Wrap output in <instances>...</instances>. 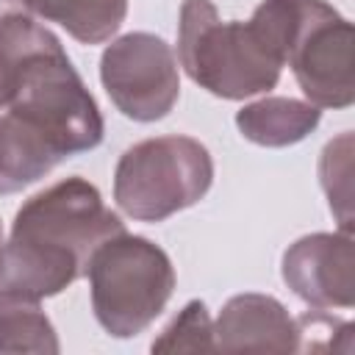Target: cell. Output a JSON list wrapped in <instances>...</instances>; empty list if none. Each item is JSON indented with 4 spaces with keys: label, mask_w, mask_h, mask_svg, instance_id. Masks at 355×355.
I'll return each mask as SVG.
<instances>
[{
    "label": "cell",
    "mask_w": 355,
    "mask_h": 355,
    "mask_svg": "<svg viewBox=\"0 0 355 355\" xmlns=\"http://www.w3.org/2000/svg\"><path fill=\"white\" fill-rule=\"evenodd\" d=\"M122 219L83 178H64L22 202L3 247L0 291L55 297L86 275L94 250L122 233Z\"/></svg>",
    "instance_id": "cell-1"
},
{
    "label": "cell",
    "mask_w": 355,
    "mask_h": 355,
    "mask_svg": "<svg viewBox=\"0 0 355 355\" xmlns=\"http://www.w3.org/2000/svg\"><path fill=\"white\" fill-rule=\"evenodd\" d=\"M178 58L194 83L222 100L269 92L283 72V61L266 47L252 22L219 19L211 0H183Z\"/></svg>",
    "instance_id": "cell-2"
},
{
    "label": "cell",
    "mask_w": 355,
    "mask_h": 355,
    "mask_svg": "<svg viewBox=\"0 0 355 355\" xmlns=\"http://www.w3.org/2000/svg\"><path fill=\"white\" fill-rule=\"evenodd\" d=\"M92 311L105 333L130 338L147 330L175 291L169 255L144 236L116 233L89 261Z\"/></svg>",
    "instance_id": "cell-3"
},
{
    "label": "cell",
    "mask_w": 355,
    "mask_h": 355,
    "mask_svg": "<svg viewBox=\"0 0 355 355\" xmlns=\"http://www.w3.org/2000/svg\"><path fill=\"white\" fill-rule=\"evenodd\" d=\"M214 183V158L191 136H155L128 147L114 172L116 205L139 222H164L166 216L197 205Z\"/></svg>",
    "instance_id": "cell-4"
},
{
    "label": "cell",
    "mask_w": 355,
    "mask_h": 355,
    "mask_svg": "<svg viewBox=\"0 0 355 355\" xmlns=\"http://www.w3.org/2000/svg\"><path fill=\"white\" fill-rule=\"evenodd\" d=\"M302 94L316 108H347L355 100V31L324 0H302L300 22L288 47Z\"/></svg>",
    "instance_id": "cell-5"
},
{
    "label": "cell",
    "mask_w": 355,
    "mask_h": 355,
    "mask_svg": "<svg viewBox=\"0 0 355 355\" xmlns=\"http://www.w3.org/2000/svg\"><path fill=\"white\" fill-rule=\"evenodd\" d=\"M100 80L111 103L136 122L164 119L180 97V72L172 47L147 31L114 39L100 58Z\"/></svg>",
    "instance_id": "cell-6"
},
{
    "label": "cell",
    "mask_w": 355,
    "mask_h": 355,
    "mask_svg": "<svg viewBox=\"0 0 355 355\" xmlns=\"http://www.w3.org/2000/svg\"><path fill=\"white\" fill-rule=\"evenodd\" d=\"M286 286L311 308L355 305V244L352 233H311L283 255Z\"/></svg>",
    "instance_id": "cell-7"
},
{
    "label": "cell",
    "mask_w": 355,
    "mask_h": 355,
    "mask_svg": "<svg viewBox=\"0 0 355 355\" xmlns=\"http://www.w3.org/2000/svg\"><path fill=\"white\" fill-rule=\"evenodd\" d=\"M216 352H297V324L269 294H236L214 322Z\"/></svg>",
    "instance_id": "cell-8"
},
{
    "label": "cell",
    "mask_w": 355,
    "mask_h": 355,
    "mask_svg": "<svg viewBox=\"0 0 355 355\" xmlns=\"http://www.w3.org/2000/svg\"><path fill=\"white\" fill-rule=\"evenodd\" d=\"M67 155L33 122L14 111L0 114V194L22 191Z\"/></svg>",
    "instance_id": "cell-9"
},
{
    "label": "cell",
    "mask_w": 355,
    "mask_h": 355,
    "mask_svg": "<svg viewBox=\"0 0 355 355\" xmlns=\"http://www.w3.org/2000/svg\"><path fill=\"white\" fill-rule=\"evenodd\" d=\"M322 108L294 97H263L236 114L241 136L261 147H288L316 130Z\"/></svg>",
    "instance_id": "cell-10"
},
{
    "label": "cell",
    "mask_w": 355,
    "mask_h": 355,
    "mask_svg": "<svg viewBox=\"0 0 355 355\" xmlns=\"http://www.w3.org/2000/svg\"><path fill=\"white\" fill-rule=\"evenodd\" d=\"M64 50L58 36L50 33L28 14L0 17V111L11 103L22 75L44 55Z\"/></svg>",
    "instance_id": "cell-11"
},
{
    "label": "cell",
    "mask_w": 355,
    "mask_h": 355,
    "mask_svg": "<svg viewBox=\"0 0 355 355\" xmlns=\"http://www.w3.org/2000/svg\"><path fill=\"white\" fill-rule=\"evenodd\" d=\"M33 14L61 25L80 44L108 42L128 14V0H22Z\"/></svg>",
    "instance_id": "cell-12"
},
{
    "label": "cell",
    "mask_w": 355,
    "mask_h": 355,
    "mask_svg": "<svg viewBox=\"0 0 355 355\" xmlns=\"http://www.w3.org/2000/svg\"><path fill=\"white\" fill-rule=\"evenodd\" d=\"M58 349L55 327L39 308V300L17 291H0V355H55Z\"/></svg>",
    "instance_id": "cell-13"
},
{
    "label": "cell",
    "mask_w": 355,
    "mask_h": 355,
    "mask_svg": "<svg viewBox=\"0 0 355 355\" xmlns=\"http://www.w3.org/2000/svg\"><path fill=\"white\" fill-rule=\"evenodd\" d=\"M319 180L344 233H352V133L327 141L319 158Z\"/></svg>",
    "instance_id": "cell-14"
},
{
    "label": "cell",
    "mask_w": 355,
    "mask_h": 355,
    "mask_svg": "<svg viewBox=\"0 0 355 355\" xmlns=\"http://www.w3.org/2000/svg\"><path fill=\"white\" fill-rule=\"evenodd\" d=\"M153 352H216L214 322L205 302L191 300L153 341Z\"/></svg>",
    "instance_id": "cell-15"
},
{
    "label": "cell",
    "mask_w": 355,
    "mask_h": 355,
    "mask_svg": "<svg viewBox=\"0 0 355 355\" xmlns=\"http://www.w3.org/2000/svg\"><path fill=\"white\" fill-rule=\"evenodd\" d=\"M294 324H297V352H330V349L349 352L341 341H336L338 336H352L349 322H341L322 311H311L294 319Z\"/></svg>",
    "instance_id": "cell-16"
},
{
    "label": "cell",
    "mask_w": 355,
    "mask_h": 355,
    "mask_svg": "<svg viewBox=\"0 0 355 355\" xmlns=\"http://www.w3.org/2000/svg\"><path fill=\"white\" fill-rule=\"evenodd\" d=\"M3 247H6V239H3V225H0V272H3Z\"/></svg>",
    "instance_id": "cell-17"
},
{
    "label": "cell",
    "mask_w": 355,
    "mask_h": 355,
    "mask_svg": "<svg viewBox=\"0 0 355 355\" xmlns=\"http://www.w3.org/2000/svg\"><path fill=\"white\" fill-rule=\"evenodd\" d=\"M8 3H11V0H0V17H3V11L8 8Z\"/></svg>",
    "instance_id": "cell-18"
}]
</instances>
